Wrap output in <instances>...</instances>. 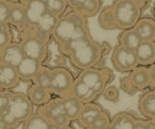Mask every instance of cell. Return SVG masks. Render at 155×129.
<instances>
[{"instance_id": "obj_46", "label": "cell", "mask_w": 155, "mask_h": 129, "mask_svg": "<svg viewBox=\"0 0 155 129\" xmlns=\"http://www.w3.org/2000/svg\"><path fill=\"white\" fill-rule=\"evenodd\" d=\"M21 1H24V0H21Z\"/></svg>"}, {"instance_id": "obj_33", "label": "cell", "mask_w": 155, "mask_h": 129, "mask_svg": "<svg viewBox=\"0 0 155 129\" xmlns=\"http://www.w3.org/2000/svg\"><path fill=\"white\" fill-rule=\"evenodd\" d=\"M14 92L10 90H0V114L8 109Z\"/></svg>"}, {"instance_id": "obj_40", "label": "cell", "mask_w": 155, "mask_h": 129, "mask_svg": "<svg viewBox=\"0 0 155 129\" xmlns=\"http://www.w3.org/2000/svg\"><path fill=\"white\" fill-rule=\"evenodd\" d=\"M145 129H155V121L153 119H150V121H147V126Z\"/></svg>"}, {"instance_id": "obj_34", "label": "cell", "mask_w": 155, "mask_h": 129, "mask_svg": "<svg viewBox=\"0 0 155 129\" xmlns=\"http://www.w3.org/2000/svg\"><path fill=\"white\" fill-rule=\"evenodd\" d=\"M111 123V119L109 116V114L106 111H104L100 116L95 119V121L93 122L91 126L97 127L99 129H104L106 127H108L109 125H110Z\"/></svg>"}, {"instance_id": "obj_21", "label": "cell", "mask_w": 155, "mask_h": 129, "mask_svg": "<svg viewBox=\"0 0 155 129\" xmlns=\"http://www.w3.org/2000/svg\"><path fill=\"white\" fill-rule=\"evenodd\" d=\"M130 79L137 89H143L151 84L149 67H137L129 74Z\"/></svg>"}, {"instance_id": "obj_10", "label": "cell", "mask_w": 155, "mask_h": 129, "mask_svg": "<svg viewBox=\"0 0 155 129\" xmlns=\"http://www.w3.org/2000/svg\"><path fill=\"white\" fill-rule=\"evenodd\" d=\"M25 9L27 18V26L32 27L40 21V18L48 11L43 0H24L21 1ZM25 29V28H24Z\"/></svg>"}, {"instance_id": "obj_11", "label": "cell", "mask_w": 155, "mask_h": 129, "mask_svg": "<svg viewBox=\"0 0 155 129\" xmlns=\"http://www.w3.org/2000/svg\"><path fill=\"white\" fill-rule=\"evenodd\" d=\"M37 113L39 114H41L43 117H45L47 121L51 122L52 121H54L55 118L63 116V114H66L63 99L60 97L51 99V101L47 103L46 105L38 107Z\"/></svg>"}, {"instance_id": "obj_48", "label": "cell", "mask_w": 155, "mask_h": 129, "mask_svg": "<svg viewBox=\"0 0 155 129\" xmlns=\"http://www.w3.org/2000/svg\"><path fill=\"white\" fill-rule=\"evenodd\" d=\"M154 91H155V88H154Z\"/></svg>"}, {"instance_id": "obj_43", "label": "cell", "mask_w": 155, "mask_h": 129, "mask_svg": "<svg viewBox=\"0 0 155 129\" xmlns=\"http://www.w3.org/2000/svg\"><path fill=\"white\" fill-rule=\"evenodd\" d=\"M84 129H99V128L94 127V126H88V127H84Z\"/></svg>"}, {"instance_id": "obj_3", "label": "cell", "mask_w": 155, "mask_h": 129, "mask_svg": "<svg viewBox=\"0 0 155 129\" xmlns=\"http://www.w3.org/2000/svg\"><path fill=\"white\" fill-rule=\"evenodd\" d=\"M143 0H115L111 4L119 29L133 28L140 21Z\"/></svg>"}, {"instance_id": "obj_18", "label": "cell", "mask_w": 155, "mask_h": 129, "mask_svg": "<svg viewBox=\"0 0 155 129\" xmlns=\"http://www.w3.org/2000/svg\"><path fill=\"white\" fill-rule=\"evenodd\" d=\"M27 96L34 106L41 107L48 103L52 99L51 92L50 90L45 89L39 85L32 84L27 89Z\"/></svg>"}, {"instance_id": "obj_31", "label": "cell", "mask_w": 155, "mask_h": 129, "mask_svg": "<svg viewBox=\"0 0 155 129\" xmlns=\"http://www.w3.org/2000/svg\"><path fill=\"white\" fill-rule=\"evenodd\" d=\"M12 38V31L9 23L0 25V50L13 43Z\"/></svg>"}, {"instance_id": "obj_25", "label": "cell", "mask_w": 155, "mask_h": 129, "mask_svg": "<svg viewBox=\"0 0 155 129\" xmlns=\"http://www.w3.org/2000/svg\"><path fill=\"white\" fill-rule=\"evenodd\" d=\"M137 121L127 113H118L111 119L110 125L113 129H135Z\"/></svg>"}, {"instance_id": "obj_36", "label": "cell", "mask_w": 155, "mask_h": 129, "mask_svg": "<svg viewBox=\"0 0 155 129\" xmlns=\"http://www.w3.org/2000/svg\"><path fill=\"white\" fill-rule=\"evenodd\" d=\"M0 119H2L4 122H6L8 125H10L13 129H16L21 125H22L21 122H18L17 119L14 117H12L7 111H5V112L0 114Z\"/></svg>"}, {"instance_id": "obj_41", "label": "cell", "mask_w": 155, "mask_h": 129, "mask_svg": "<svg viewBox=\"0 0 155 129\" xmlns=\"http://www.w3.org/2000/svg\"><path fill=\"white\" fill-rule=\"evenodd\" d=\"M51 129H74V128L71 127L70 125H67V126H56V125H53V124L51 123Z\"/></svg>"}, {"instance_id": "obj_22", "label": "cell", "mask_w": 155, "mask_h": 129, "mask_svg": "<svg viewBox=\"0 0 155 129\" xmlns=\"http://www.w3.org/2000/svg\"><path fill=\"white\" fill-rule=\"evenodd\" d=\"M9 25L15 26L19 30H23L24 28L27 26V18L25 9L21 3H16L15 2L13 10L11 13V17H10Z\"/></svg>"}, {"instance_id": "obj_23", "label": "cell", "mask_w": 155, "mask_h": 129, "mask_svg": "<svg viewBox=\"0 0 155 129\" xmlns=\"http://www.w3.org/2000/svg\"><path fill=\"white\" fill-rule=\"evenodd\" d=\"M140 43H142V40L134 29V27L123 30V32L118 37V45L134 51L138 49Z\"/></svg>"}, {"instance_id": "obj_35", "label": "cell", "mask_w": 155, "mask_h": 129, "mask_svg": "<svg viewBox=\"0 0 155 129\" xmlns=\"http://www.w3.org/2000/svg\"><path fill=\"white\" fill-rule=\"evenodd\" d=\"M120 88L124 92L128 93V94H133L136 90H137V88H136L135 85L133 84L132 81H131L129 75L121 78V80H120Z\"/></svg>"}, {"instance_id": "obj_39", "label": "cell", "mask_w": 155, "mask_h": 129, "mask_svg": "<svg viewBox=\"0 0 155 129\" xmlns=\"http://www.w3.org/2000/svg\"><path fill=\"white\" fill-rule=\"evenodd\" d=\"M150 70V78H151V84L150 85H155V65H152L149 67Z\"/></svg>"}, {"instance_id": "obj_17", "label": "cell", "mask_w": 155, "mask_h": 129, "mask_svg": "<svg viewBox=\"0 0 155 129\" xmlns=\"http://www.w3.org/2000/svg\"><path fill=\"white\" fill-rule=\"evenodd\" d=\"M139 112L150 119L155 118V91L148 90L140 97L138 102Z\"/></svg>"}, {"instance_id": "obj_2", "label": "cell", "mask_w": 155, "mask_h": 129, "mask_svg": "<svg viewBox=\"0 0 155 129\" xmlns=\"http://www.w3.org/2000/svg\"><path fill=\"white\" fill-rule=\"evenodd\" d=\"M52 37L58 45L91 37L86 18L75 11L60 17Z\"/></svg>"}, {"instance_id": "obj_42", "label": "cell", "mask_w": 155, "mask_h": 129, "mask_svg": "<svg viewBox=\"0 0 155 129\" xmlns=\"http://www.w3.org/2000/svg\"><path fill=\"white\" fill-rule=\"evenodd\" d=\"M0 129H13V128L10 125H8L6 122H4L2 119H0Z\"/></svg>"}, {"instance_id": "obj_26", "label": "cell", "mask_w": 155, "mask_h": 129, "mask_svg": "<svg viewBox=\"0 0 155 129\" xmlns=\"http://www.w3.org/2000/svg\"><path fill=\"white\" fill-rule=\"evenodd\" d=\"M21 129H51V122L37 113L23 122Z\"/></svg>"}, {"instance_id": "obj_37", "label": "cell", "mask_w": 155, "mask_h": 129, "mask_svg": "<svg viewBox=\"0 0 155 129\" xmlns=\"http://www.w3.org/2000/svg\"><path fill=\"white\" fill-rule=\"evenodd\" d=\"M86 0H67L68 6H69L72 11H76L78 8H80Z\"/></svg>"}, {"instance_id": "obj_32", "label": "cell", "mask_w": 155, "mask_h": 129, "mask_svg": "<svg viewBox=\"0 0 155 129\" xmlns=\"http://www.w3.org/2000/svg\"><path fill=\"white\" fill-rule=\"evenodd\" d=\"M101 96L103 97L106 101L111 103H116L119 99V89L114 87V85H109L107 87L104 91L102 92Z\"/></svg>"}, {"instance_id": "obj_27", "label": "cell", "mask_w": 155, "mask_h": 129, "mask_svg": "<svg viewBox=\"0 0 155 129\" xmlns=\"http://www.w3.org/2000/svg\"><path fill=\"white\" fill-rule=\"evenodd\" d=\"M100 9H101V0H86L75 12L87 18L100 13Z\"/></svg>"}, {"instance_id": "obj_9", "label": "cell", "mask_w": 155, "mask_h": 129, "mask_svg": "<svg viewBox=\"0 0 155 129\" xmlns=\"http://www.w3.org/2000/svg\"><path fill=\"white\" fill-rule=\"evenodd\" d=\"M25 57L21 43H11L0 50V64L18 67Z\"/></svg>"}, {"instance_id": "obj_4", "label": "cell", "mask_w": 155, "mask_h": 129, "mask_svg": "<svg viewBox=\"0 0 155 129\" xmlns=\"http://www.w3.org/2000/svg\"><path fill=\"white\" fill-rule=\"evenodd\" d=\"M78 78L97 94L101 95L104 89L109 87V84L114 80V74L109 68L91 67L82 70Z\"/></svg>"}, {"instance_id": "obj_28", "label": "cell", "mask_w": 155, "mask_h": 129, "mask_svg": "<svg viewBox=\"0 0 155 129\" xmlns=\"http://www.w3.org/2000/svg\"><path fill=\"white\" fill-rule=\"evenodd\" d=\"M33 84H35L39 87H41L45 89H48L51 91V69L47 66H42L39 73L33 81Z\"/></svg>"}, {"instance_id": "obj_6", "label": "cell", "mask_w": 155, "mask_h": 129, "mask_svg": "<svg viewBox=\"0 0 155 129\" xmlns=\"http://www.w3.org/2000/svg\"><path fill=\"white\" fill-rule=\"evenodd\" d=\"M110 60L114 69L118 72H132L139 66L136 52L120 45L114 47Z\"/></svg>"}, {"instance_id": "obj_29", "label": "cell", "mask_w": 155, "mask_h": 129, "mask_svg": "<svg viewBox=\"0 0 155 129\" xmlns=\"http://www.w3.org/2000/svg\"><path fill=\"white\" fill-rule=\"evenodd\" d=\"M48 10L57 17H62L68 6L67 0H43Z\"/></svg>"}, {"instance_id": "obj_38", "label": "cell", "mask_w": 155, "mask_h": 129, "mask_svg": "<svg viewBox=\"0 0 155 129\" xmlns=\"http://www.w3.org/2000/svg\"><path fill=\"white\" fill-rule=\"evenodd\" d=\"M147 126V121H143V119H138L137 123H136L135 129H145Z\"/></svg>"}, {"instance_id": "obj_5", "label": "cell", "mask_w": 155, "mask_h": 129, "mask_svg": "<svg viewBox=\"0 0 155 129\" xmlns=\"http://www.w3.org/2000/svg\"><path fill=\"white\" fill-rule=\"evenodd\" d=\"M75 80L69 70L62 66L51 69V93L58 95L60 98L72 95Z\"/></svg>"}, {"instance_id": "obj_45", "label": "cell", "mask_w": 155, "mask_h": 129, "mask_svg": "<svg viewBox=\"0 0 155 129\" xmlns=\"http://www.w3.org/2000/svg\"><path fill=\"white\" fill-rule=\"evenodd\" d=\"M154 18H155V9H154Z\"/></svg>"}, {"instance_id": "obj_8", "label": "cell", "mask_w": 155, "mask_h": 129, "mask_svg": "<svg viewBox=\"0 0 155 129\" xmlns=\"http://www.w3.org/2000/svg\"><path fill=\"white\" fill-rule=\"evenodd\" d=\"M21 42L24 55L43 62L48 57V43L31 34H22Z\"/></svg>"}, {"instance_id": "obj_15", "label": "cell", "mask_w": 155, "mask_h": 129, "mask_svg": "<svg viewBox=\"0 0 155 129\" xmlns=\"http://www.w3.org/2000/svg\"><path fill=\"white\" fill-rule=\"evenodd\" d=\"M134 29L142 42H155V21L152 18H140L136 23Z\"/></svg>"}, {"instance_id": "obj_24", "label": "cell", "mask_w": 155, "mask_h": 129, "mask_svg": "<svg viewBox=\"0 0 155 129\" xmlns=\"http://www.w3.org/2000/svg\"><path fill=\"white\" fill-rule=\"evenodd\" d=\"M98 22L101 28L105 30H114L117 29L118 25L115 20V16L114 13L113 6L106 7L99 14Z\"/></svg>"}, {"instance_id": "obj_7", "label": "cell", "mask_w": 155, "mask_h": 129, "mask_svg": "<svg viewBox=\"0 0 155 129\" xmlns=\"http://www.w3.org/2000/svg\"><path fill=\"white\" fill-rule=\"evenodd\" d=\"M6 111L18 122L23 124L34 114V105L27 95L21 92H14L11 103Z\"/></svg>"}, {"instance_id": "obj_30", "label": "cell", "mask_w": 155, "mask_h": 129, "mask_svg": "<svg viewBox=\"0 0 155 129\" xmlns=\"http://www.w3.org/2000/svg\"><path fill=\"white\" fill-rule=\"evenodd\" d=\"M14 4L10 0H0V25L9 23Z\"/></svg>"}, {"instance_id": "obj_13", "label": "cell", "mask_w": 155, "mask_h": 129, "mask_svg": "<svg viewBox=\"0 0 155 129\" xmlns=\"http://www.w3.org/2000/svg\"><path fill=\"white\" fill-rule=\"evenodd\" d=\"M18 72L16 67L0 64V88L10 90L17 87L21 82Z\"/></svg>"}, {"instance_id": "obj_1", "label": "cell", "mask_w": 155, "mask_h": 129, "mask_svg": "<svg viewBox=\"0 0 155 129\" xmlns=\"http://www.w3.org/2000/svg\"><path fill=\"white\" fill-rule=\"evenodd\" d=\"M59 49L76 67L82 70L94 67L104 55L102 45L92 37L59 45Z\"/></svg>"}, {"instance_id": "obj_47", "label": "cell", "mask_w": 155, "mask_h": 129, "mask_svg": "<svg viewBox=\"0 0 155 129\" xmlns=\"http://www.w3.org/2000/svg\"><path fill=\"white\" fill-rule=\"evenodd\" d=\"M153 121H155V118H154V119H153Z\"/></svg>"}, {"instance_id": "obj_16", "label": "cell", "mask_w": 155, "mask_h": 129, "mask_svg": "<svg viewBox=\"0 0 155 129\" xmlns=\"http://www.w3.org/2000/svg\"><path fill=\"white\" fill-rule=\"evenodd\" d=\"M104 112V110L102 109L98 104L94 102L85 103L82 108V111L81 114V117L79 118V121L81 125L84 127L91 126L95 119L98 117L100 114Z\"/></svg>"}, {"instance_id": "obj_12", "label": "cell", "mask_w": 155, "mask_h": 129, "mask_svg": "<svg viewBox=\"0 0 155 129\" xmlns=\"http://www.w3.org/2000/svg\"><path fill=\"white\" fill-rule=\"evenodd\" d=\"M42 66L43 64L41 61L25 56L17 67V70L21 81L33 82Z\"/></svg>"}, {"instance_id": "obj_20", "label": "cell", "mask_w": 155, "mask_h": 129, "mask_svg": "<svg viewBox=\"0 0 155 129\" xmlns=\"http://www.w3.org/2000/svg\"><path fill=\"white\" fill-rule=\"evenodd\" d=\"M62 99L65 107V113L70 121H79L84 103L81 102L77 97L73 96V95H70L68 97H64Z\"/></svg>"}, {"instance_id": "obj_44", "label": "cell", "mask_w": 155, "mask_h": 129, "mask_svg": "<svg viewBox=\"0 0 155 129\" xmlns=\"http://www.w3.org/2000/svg\"><path fill=\"white\" fill-rule=\"evenodd\" d=\"M104 129H113V127H111V125H109L108 127H106V128H104Z\"/></svg>"}, {"instance_id": "obj_19", "label": "cell", "mask_w": 155, "mask_h": 129, "mask_svg": "<svg viewBox=\"0 0 155 129\" xmlns=\"http://www.w3.org/2000/svg\"><path fill=\"white\" fill-rule=\"evenodd\" d=\"M72 95L77 97L78 99H80L81 102L85 104L94 102V100L98 97L99 94H97L94 90H92L89 87H87L84 83H82L78 78L77 80H75L74 87H73L72 90Z\"/></svg>"}, {"instance_id": "obj_14", "label": "cell", "mask_w": 155, "mask_h": 129, "mask_svg": "<svg viewBox=\"0 0 155 129\" xmlns=\"http://www.w3.org/2000/svg\"><path fill=\"white\" fill-rule=\"evenodd\" d=\"M135 52L139 65L148 66L155 63V42H142Z\"/></svg>"}]
</instances>
